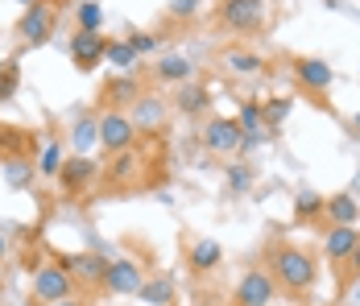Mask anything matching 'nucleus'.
I'll return each mask as SVG.
<instances>
[{"label": "nucleus", "mask_w": 360, "mask_h": 306, "mask_svg": "<svg viewBox=\"0 0 360 306\" xmlns=\"http://www.w3.org/2000/svg\"><path fill=\"white\" fill-rule=\"evenodd\" d=\"M274 281L278 286H286L290 294H302V290H311L315 286V257L311 253H302V248H278L274 253Z\"/></svg>", "instance_id": "f257e3e1"}, {"label": "nucleus", "mask_w": 360, "mask_h": 306, "mask_svg": "<svg viewBox=\"0 0 360 306\" xmlns=\"http://www.w3.org/2000/svg\"><path fill=\"white\" fill-rule=\"evenodd\" d=\"M75 294V277L63 265H37L34 269V298L37 302H67Z\"/></svg>", "instance_id": "f03ea898"}, {"label": "nucleus", "mask_w": 360, "mask_h": 306, "mask_svg": "<svg viewBox=\"0 0 360 306\" xmlns=\"http://www.w3.org/2000/svg\"><path fill=\"white\" fill-rule=\"evenodd\" d=\"M219 21L232 34H257L265 21V0H224L219 4Z\"/></svg>", "instance_id": "7ed1b4c3"}, {"label": "nucleus", "mask_w": 360, "mask_h": 306, "mask_svg": "<svg viewBox=\"0 0 360 306\" xmlns=\"http://www.w3.org/2000/svg\"><path fill=\"white\" fill-rule=\"evenodd\" d=\"M58 186H63V195H83L96 178H100V166L87 158V153H71V158H63V166H58Z\"/></svg>", "instance_id": "20e7f679"}, {"label": "nucleus", "mask_w": 360, "mask_h": 306, "mask_svg": "<svg viewBox=\"0 0 360 306\" xmlns=\"http://www.w3.org/2000/svg\"><path fill=\"white\" fill-rule=\"evenodd\" d=\"M274 294H278V281H274V273L265 269H249L240 281H236V306H269L274 302Z\"/></svg>", "instance_id": "39448f33"}, {"label": "nucleus", "mask_w": 360, "mask_h": 306, "mask_svg": "<svg viewBox=\"0 0 360 306\" xmlns=\"http://www.w3.org/2000/svg\"><path fill=\"white\" fill-rule=\"evenodd\" d=\"M133 141H137V125H133L124 112H104V116H100V145H104L108 153L133 149Z\"/></svg>", "instance_id": "423d86ee"}, {"label": "nucleus", "mask_w": 360, "mask_h": 306, "mask_svg": "<svg viewBox=\"0 0 360 306\" xmlns=\"http://www.w3.org/2000/svg\"><path fill=\"white\" fill-rule=\"evenodd\" d=\"M54 265H63L75 281H87V286H104V273H108V261L100 257V248H91V253H67Z\"/></svg>", "instance_id": "0eeeda50"}, {"label": "nucleus", "mask_w": 360, "mask_h": 306, "mask_svg": "<svg viewBox=\"0 0 360 306\" xmlns=\"http://www.w3.org/2000/svg\"><path fill=\"white\" fill-rule=\"evenodd\" d=\"M67 50H71V63L79 70H96L104 58H108V37H100V34H79L67 42Z\"/></svg>", "instance_id": "6e6552de"}, {"label": "nucleus", "mask_w": 360, "mask_h": 306, "mask_svg": "<svg viewBox=\"0 0 360 306\" xmlns=\"http://www.w3.org/2000/svg\"><path fill=\"white\" fill-rule=\"evenodd\" d=\"M17 34H21L25 46H41V42H50V34H54V13H50L46 4H37V0H34V4L21 13Z\"/></svg>", "instance_id": "1a4fd4ad"}, {"label": "nucleus", "mask_w": 360, "mask_h": 306, "mask_svg": "<svg viewBox=\"0 0 360 306\" xmlns=\"http://www.w3.org/2000/svg\"><path fill=\"white\" fill-rule=\"evenodd\" d=\"M145 286V273L137 261H108V273H104V290L108 294H120V298H133Z\"/></svg>", "instance_id": "9d476101"}, {"label": "nucleus", "mask_w": 360, "mask_h": 306, "mask_svg": "<svg viewBox=\"0 0 360 306\" xmlns=\"http://www.w3.org/2000/svg\"><path fill=\"white\" fill-rule=\"evenodd\" d=\"M240 125L232 120V116H216V120H207V129H203V145L212 149V153H236L240 149Z\"/></svg>", "instance_id": "9b49d317"}, {"label": "nucleus", "mask_w": 360, "mask_h": 306, "mask_svg": "<svg viewBox=\"0 0 360 306\" xmlns=\"http://www.w3.org/2000/svg\"><path fill=\"white\" fill-rule=\"evenodd\" d=\"M104 100H108L112 112L133 108V103L141 100V83H137V75H133V70H129V75H112L108 83H104Z\"/></svg>", "instance_id": "f8f14e48"}, {"label": "nucleus", "mask_w": 360, "mask_h": 306, "mask_svg": "<svg viewBox=\"0 0 360 306\" xmlns=\"http://www.w3.org/2000/svg\"><path fill=\"white\" fill-rule=\"evenodd\" d=\"M294 79H298V87H307V91H327L331 79H335V70H331V63H323V58H298V63H294Z\"/></svg>", "instance_id": "ddd939ff"}, {"label": "nucleus", "mask_w": 360, "mask_h": 306, "mask_svg": "<svg viewBox=\"0 0 360 306\" xmlns=\"http://www.w3.org/2000/svg\"><path fill=\"white\" fill-rule=\"evenodd\" d=\"M34 149H37L34 133H25L17 125H0V162H8V158H34Z\"/></svg>", "instance_id": "4468645a"}, {"label": "nucleus", "mask_w": 360, "mask_h": 306, "mask_svg": "<svg viewBox=\"0 0 360 306\" xmlns=\"http://www.w3.org/2000/svg\"><path fill=\"white\" fill-rule=\"evenodd\" d=\"M356 240H360V232L356 228H335L331 224V232H327V240H323V253H327V261H348L352 257V248H356Z\"/></svg>", "instance_id": "2eb2a0df"}, {"label": "nucleus", "mask_w": 360, "mask_h": 306, "mask_svg": "<svg viewBox=\"0 0 360 306\" xmlns=\"http://www.w3.org/2000/svg\"><path fill=\"white\" fill-rule=\"evenodd\" d=\"M133 125H137V133L141 129H158L162 120H166V103L158 100V96H141V100L133 103V116H129Z\"/></svg>", "instance_id": "dca6fc26"}, {"label": "nucleus", "mask_w": 360, "mask_h": 306, "mask_svg": "<svg viewBox=\"0 0 360 306\" xmlns=\"http://www.w3.org/2000/svg\"><path fill=\"white\" fill-rule=\"evenodd\" d=\"M137 298H141L145 306H170V302H174V281H170L166 273L145 277V286L137 290Z\"/></svg>", "instance_id": "f3484780"}, {"label": "nucleus", "mask_w": 360, "mask_h": 306, "mask_svg": "<svg viewBox=\"0 0 360 306\" xmlns=\"http://www.w3.org/2000/svg\"><path fill=\"white\" fill-rule=\"evenodd\" d=\"M323 211L331 215V224L335 228H352L356 224V215H360V207H356V199L344 191V195H331V199H323Z\"/></svg>", "instance_id": "a211bd4d"}, {"label": "nucleus", "mask_w": 360, "mask_h": 306, "mask_svg": "<svg viewBox=\"0 0 360 306\" xmlns=\"http://www.w3.org/2000/svg\"><path fill=\"white\" fill-rule=\"evenodd\" d=\"M4 182H8L13 191H25V186L34 182V158H8V162H4Z\"/></svg>", "instance_id": "6ab92c4d"}, {"label": "nucleus", "mask_w": 360, "mask_h": 306, "mask_svg": "<svg viewBox=\"0 0 360 306\" xmlns=\"http://www.w3.org/2000/svg\"><path fill=\"white\" fill-rule=\"evenodd\" d=\"M212 103V96H207V87H199V83H182L179 100H174V108L179 112H186V116H195V112H203Z\"/></svg>", "instance_id": "aec40b11"}, {"label": "nucleus", "mask_w": 360, "mask_h": 306, "mask_svg": "<svg viewBox=\"0 0 360 306\" xmlns=\"http://www.w3.org/2000/svg\"><path fill=\"white\" fill-rule=\"evenodd\" d=\"M219 257H224V253H219V244H216V240H199V244L191 248V269H195V273L216 269V265H219Z\"/></svg>", "instance_id": "412c9836"}, {"label": "nucleus", "mask_w": 360, "mask_h": 306, "mask_svg": "<svg viewBox=\"0 0 360 306\" xmlns=\"http://www.w3.org/2000/svg\"><path fill=\"white\" fill-rule=\"evenodd\" d=\"M71 145H75V153H87L91 145H100V120L83 116V120L71 129Z\"/></svg>", "instance_id": "4be33fe9"}, {"label": "nucleus", "mask_w": 360, "mask_h": 306, "mask_svg": "<svg viewBox=\"0 0 360 306\" xmlns=\"http://www.w3.org/2000/svg\"><path fill=\"white\" fill-rule=\"evenodd\" d=\"M75 21H79L83 34H100V25H104V8H100V0H83V4L75 8Z\"/></svg>", "instance_id": "5701e85b"}, {"label": "nucleus", "mask_w": 360, "mask_h": 306, "mask_svg": "<svg viewBox=\"0 0 360 306\" xmlns=\"http://www.w3.org/2000/svg\"><path fill=\"white\" fill-rule=\"evenodd\" d=\"M104 63H112L120 75H129V70L137 67V50H133L129 42H108V58H104Z\"/></svg>", "instance_id": "b1692460"}, {"label": "nucleus", "mask_w": 360, "mask_h": 306, "mask_svg": "<svg viewBox=\"0 0 360 306\" xmlns=\"http://www.w3.org/2000/svg\"><path fill=\"white\" fill-rule=\"evenodd\" d=\"M17 87H21V63H17V58H8V63H0V103L13 100V96H17Z\"/></svg>", "instance_id": "393cba45"}, {"label": "nucleus", "mask_w": 360, "mask_h": 306, "mask_svg": "<svg viewBox=\"0 0 360 306\" xmlns=\"http://www.w3.org/2000/svg\"><path fill=\"white\" fill-rule=\"evenodd\" d=\"M186 75H191V63L179 58V54H166L158 63V79H166V83H186Z\"/></svg>", "instance_id": "a878e982"}, {"label": "nucleus", "mask_w": 360, "mask_h": 306, "mask_svg": "<svg viewBox=\"0 0 360 306\" xmlns=\"http://www.w3.org/2000/svg\"><path fill=\"white\" fill-rule=\"evenodd\" d=\"M224 63L236 70V75H257V70L265 67V63H261L257 54H249V50H228V54H224Z\"/></svg>", "instance_id": "bb28decb"}, {"label": "nucleus", "mask_w": 360, "mask_h": 306, "mask_svg": "<svg viewBox=\"0 0 360 306\" xmlns=\"http://www.w3.org/2000/svg\"><path fill=\"white\" fill-rule=\"evenodd\" d=\"M286 116H290V100H282V96H278V100H265V103H261V120H265V129H278Z\"/></svg>", "instance_id": "cd10ccee"}, {"label": "nucleus", "mask_w": 360, "mask_h": 306, "mask_svg": "<svg viewBox=\"0 0 360 306\" xmlns=\"http://www.w3.org/2000/svg\"><path fill=\"white\" fill-rule=\"evenodd\" d=\"M236 125H240V133H257V129H265V120H261V103H257V100L240 103V116H236Z\"/></svg>", "instance_id": "c85d7f7f"}, {"label": "nucleus", "mask_w": 360, "mask_h": 306, "mask_svg": "<svg viewBox=\"0 0 360 306\" xmlns=\"http://www.w3.org/2000/svg\"><path fill=\"white\" fill-rule=\"evenodd\" d=\"M252 186V170L245 166V162H236V166H228V191L232 195H245Z\"/></svg>", "instance_id": "c756f323"}, {"label": "nucleus", "mask_w": 360, "mask_h": 306, "mask_svg": "<svg viewBox=\"0 0 360 306\" xmlns=\"http://www.w3.org/2000/svg\"><path fill=\"white\" fill-rule=\"evenodd\" d=\"M294 211H298L302 219H311V215H319V211H323V199H319L315 191H298V199H294Z\"/></svg>", "instance_id": "7c9ffc66"}, {"label": "nucleus", "mask_w": 360, "mask_h": 306, "mask_svg": "<svg viewBox=\"0 0 360 306\" xmlns=\"http://www.w3.org/2000/svg\"><path fill=\"white\" fill-rule=\"evenodd\" d=\"M58 166H63V145H58V141H50V145L41 149L37 170H41V174H58Z\"/></svg>", "instance_id": "2f4dec72"}, {"label": "nucleus", "mask_w": 360, "mask_h": 306, "mask_svg": "<svg viewBox=\"0 0 360 306\" xmlns=\"http://www.w3.org/2000/svg\"><path fill=\"white\" fill-rule=\"evenodd\" d=\"M124 178H133V149L116 153V162H112V170H108V182H124Z\"/></svg>", "instance_id": "473e14b6"}, {"label": "nucleus", "mask_w": 360, "mask_h": 306, "mask_svg": "<svg viewBox=\"0 0 360 306\" xmlns=\"http://www.w3.org/2000/svg\"><path fill=\"white\" fill-rule=\"evenodd\" d=\"M199 4H203V0H170V4H166V13H170L174 21H191V17L199 13Z\"/></svg>", "instance_id": "72a5a7b5"}, {"label": "nucleus", "mask_w": 360, "mask_h": 306, "mask_svg": "<svg viewBox=\"0 0 360 306\" xmlns=\"http://www.w3.org/2000/svg\"><path fill=\"white\" fill-rule=\"evenodd\" d=\"M129 46H133L137 54H149V50H158V37L153 34H133L129 37Z\"/></svg>", "instance_id": "f704fd0d"}, {"label": "nucleus", "mask_w": 360, "mask_h": 306, "mask_svg": "<svg viewBox=\"0 0 360 306\" xmlns=\"http://www.w3.org/2000/svg\"><path fill=\"white\" fill-rule=\"evenodd\" d=\"M348 265L360 273V240H356V248H352V257H348Z\"/></svg>", "instance_id": "c9c22d12"}, {"label": "nucleus", "mask_w": 360, "mask_h": 306, "mask_svg": "<svg viewBox=\"0 0 360 306\" xmlns=\"http://www.w3.org/2000/svg\"><path fill=\"white\" fill-rule=\"evenodd\" d=\"M4 253H8V240L0 236V261H4Z\"/></svg>", "instance_id": "e433bc0d"}, {"label": "nucleus", "mask_w": 360, "mask_h": 306, "mask_svg": "<svg viewBox=\"0 0 360 306\" xmlns=\"http://www.w3.org/2000/svg\"><path fill=\"white\" fill-rule=\"evenodd\" d=\"M54 306H83V302H75V298H67V302H54Z\"/></svg>", "instance_id": "4c0bfd02"}, {"label": "nucleus", "mask_w": 360, "mask_h": 306, "mask_svg": "<svg viewBox=\"0 0 360 306\" xmlns=\"http://www.w3.org/2000/svg\"><path fill=\"white\" fill-rule=\"evenodd\" d=\"M21 4H34V0H21Z\"/></svg>", "instance_id": "58836bf2"}]
</instances>
